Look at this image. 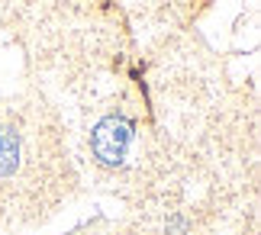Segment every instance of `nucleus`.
Segmentation results:
<instances>
[{
	"label": "nucleus",
	"instance_id": "f257e3e1",
	"mask_svg": "<svg viewBox=\"0 0 261 235\" xmlns=\"http://www.w3.org/2000/svg\"><path fill=\"white\" fill-rule=\"evenodd\" d=\"M129 142H133V126H129L126 119L107 116V119L94 129L90 145H94V155H97L100 165H110V168H113V165H119V161L126 158Z\"/></svg>",
	"mask_w": 261,
	"mask_h": 235
},
{
	"label": "nucleus",
	"instance_id": "f03ea898",
	"mask_svg": "<svg viewBox=\"0 0 261 235\" xmlns=\"http://www.w3.org/2000/svg\"><path fill=\"white\" fill-rule=\"evenodd\" d=\"M19 155H23V145H19L16 129L0 126V177H10L19 168Z\"/></svg>",
	"mask_w": 261,
	"mask_h": 235
}]
</instances>
